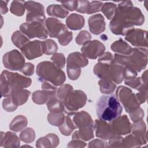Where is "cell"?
<instances>
[{
  "mask_svg": "<svg viewBox=\"0 0 148 148\" xmlns=\"http://www.w3.org/2000/svg\"><path fill=\"white\" fill-rule=\"evenodd\" d=\"M144 21L145 17L140 9L134 7L131 1H121L117 6L109 28L113 34L125 36L134 25H141Z\"/></svg>",
  "mask_w": 148,
  "mask_h": 148,
  "instance_id": "obj_1",
  "label": "cell"
},
{
  "mask_svg": "<svg viewBox=\"0 0 148 148\" xmlns=\"http://www.w3.org/2000/svg\"><path fill=\"white\" fill-rule=\"evenodd\" d=\"M122 110V106L114 94L102 95L96 103V112L98 118L107 122H110L119 117Z\"/></svg>",
  "mask_w": 148,
  "mask_h": 148,
  "instance_id": "obj_2",
  "label": "cell"
},
{
  "mask_svg": "<svg viewBox=\"0 0 148 148\" xmlns=\"http://www.w3.org/2000/svg\"><path fill=\"white\" fill-rule=\"evenodd\" d=\"M31 82L32 80L29 77L5 70L1 75V97H9L13 90L28 87L31 84Z\"/></svg>",
  "mask_w": 148,
  "mask_h": 148,
  "instance_id": "obj_3",
  "label": "cell"
},
{
  "mask_svg": "<svg viewBox=\"0 0 148 148\" xmlns=\"http://www.w3.org/2000/svg\"><path fill=\"white\" fill-rule=\"evenodd\" d=\"M36 75L39 80L47 82L55 86L62 85L66 80L64 72L50 61H43L36 66Z\"/></svg>",
  "mask_w": 148,
  "mask_h": 148,
  "instance_id": "obj_4",
  "label": "cell"
},
{
  "mask_svg": "<svg viewBox=\"0 0 148 148\" xmlns=\"http://www.w3.org/2000/svg\"><path fill=\"white\" fill-rule=\"evenodd\" d=\"M147 48L134 47L130 55H121L119 59V63L139 72L147 65Z\"/></svg>",
  "mask_w": 148,
  "mask_h": 148,
  "instance_id": "obj_5",
  "label": "cell"
},
{
  "mask_svg": "<svg viewBox=\"0 0 148 148\" xmlns=\"http://www.w3.org/2000/svg\"><path fill=\"white\" fill-rule=\"evenodd\" d=\"M66 62L68 76L71 80H75L77 79L80 75V68L88 65V61L82 53L74 52L68 55Z\"/></svg>",
  "mask_w": 148,
  "mask_h": 148,
  "instance_id": "obj_6",
  "label": "cell"
},
{
  "mask_svg": "<svg viewBox=\"0 0 148 148\" xmlns=\"http://www.w3.org/2000/svg\"><path fill=\"white\" fill-rule=\"evenodd\" d=\"M116 96L128 113L139 108L140 104L138 102L135 94L133 93L132 90L127 87L123 86L118 87L116 90Z\"/></svg>",
  "mask_w": 148,
  "mask_h": 148,
  "instance_id": "obj_7",
  "label": "cell"
},
{
  "mask_svg": "<svg viewBox=\"0 0 148 148\" xmlns=\"http://www.w3.org/2000/svg\"><path fill=\"white\" fill-rule=\"evenodd\" d=\"M87 101V95L82 90H72L68 97L62 102L64 112L66 114L75 112L83 107Z\"/></svg>",
  "mask_w": 148,
  "mask_h": 148,
  "instance_id": "obj_8",
  "label": "cell"
},
{
  "mask_svg": "<svg viewBox=\"0 0 148 148\" xmlns=\"http://www.w3.org/2000/svg\"><path fill=\"white\" fill-rule=\"evenodd\" d=\"M20 29L29 39L38 38L41 39H45L48 35L45 23L40 21L23 23L20 26Z\"/></svg>",
  "mask_w": 148,
  "mask_h": 148,
  "instance_id": "obj_9",
  "label": "cell"
},
{
  "mask_svg": "<svg viewBox=\"0 0 148 148\" xmlns=\"http://www.w3.org/2000/svg\"><path fill=\"white\" fill-rule=\"evenodd\" d=\"M4 66L12 71H20L25 65L23 54L17 50H12L5 53L2 58Z\"/></svg>",
  "mask_w": 148,
  "mask_h": 148,
  "instance_id": "obj_10",
  "label": "cell"
},
{
  "mask_svg": "<svg viewBox=\"0 0 148 148\" xmlns=\"http://www.w3.org/2000/svg\"><path fill=\"white\" fill-rule=\"evenodd\" d=\"M25 7L27 9V22L40 21L45 23V8L40 3L28 1L25 2Z\"/></svg>",
  "mask_w": 148,
  "mask_h": 148,
  "instance_id": "obj_11",
  "label": "cell"
},
{
  "mask_svg": "<svg viewBox=\"0 0 148 148\" xmlns=\"http://www.w3.org/2000/svg\"><path fill=\"white\" fill-rule=\"evenodd\" d=\"M147 31L132 28L125 35V39L136 47L147 48Z\"/></svg>",
  "mask_w": 148,
  "mask_h": 148,
  "instance_id": "obj_12",
  "label": "cell"
},
{
  "mask_svg": "<svg viewBox=\"0 0 148 148\" xmlns=\"http://www.w3.org/2000/svg\"><path fill=\"white\" fill-rule=\"evenodd\" d=\"M105 50V47L103 43L97 40L90 41L83 45L81 48L82 54L90 59H96L101 56Z\"/></svg>",
  "mask_w": 148,
  "mask_h": 148,
  "instance_id": "obj_13",
  "label": "cell"
},
{
  "mask_svg": "<svg viewBox=\"0 0 148 148\" xmlns=\"http://www.w3.org/2000/svg\"><path fill=\"white\" fill-rule=\"evenodd\" d=\"M113 133L116 135H124L131 131V124L127 115L119 116L109 122Z\"/></svg>",
  "mask_w": 148,
  "mask_h": 148,
  "instance_id": "obj_14",
  "label": "cell"
},
{
  "mask_svg": "<svg viewBox=\"0 0 148 148\" xmlns=\"http://www.w3.org/2000/svg\"><path fill=\"white\" fill-rule=\"evenodd\" d=\"M20 50L23 54L29 60L39 57L43 54L42 42L38 40L29 41Z\"/></svg>",
  "mask_w": 148,
  "mask_h": 148,
  "instance_id": "obj_15",
  "label": "cell"
},
{
  "mask_svg": "<svg viewBox=\"0 0 148 148\" xmlns=\"http://www.w3.org/2000/svg\"><path fill=\"white\" fill-rule=\"evenodd\" d=\"M45 25L48 34L51 38H58L64 32L68 31L66 26L60 20L54 17H49L46 19Z\"/></svg>",
  "mask_w": 148,
  "mask_h": 148,
  "instance_id": "obj_16",
  "label": "cell"
},
{
  "mask_svg": "<svg viewBox=\"0 0 148 148\" xmlns=\"http://www.w3.org/2000/svg\"><path fill=\"white\" fill-rule=\"evenodd\" d=\"M95 135L103 140H108L116 136L111 128L110 123L101 120H95L94 123Z\"/></svg>",
  "mask_w": 148,
  "mask_h": 148,
  "instance_id": "obj_17",
  "label": "cell"
},
{
  "mask_svg": "<svg viewBox=\"0 0 148 148\" xmlns=\"http://www.w3.org/2000/svg\"><path fill=\"white\" fill-rule=\"evenodd\" d=\"M67 114L70 116L76 128L94 125V122L90 115L85 111L72 112Z\"/></svg>",
  "mask_w": 148,
  "mask_h": 148,
  "instance_id": "obj_18",
  "label": "cell"
},
{
  "mask_svg": "<svg viewBox=\"0 0 148 148\" xmlns=\"http://www.w3.org/2000/svg\"><path fill=\"white\" fill-rule=\"evenodd\" d=\"M89 29L94 35H99L105 29V22L103 16L101 14H95L88 18Z\"/></svg>",
  "mask_w": 148,
  "mask_h": 148,
  "instance_id": "obj_19",
  "label": "cell"
},
{
  "mask_svg": "<svg viewBox=\"0 0 148 148\" xmlns=\"http://www.w3.org/2000/svg\"><path fill=\"white\" fill-rule=\"evenodd\" d=\"M1 146L3 147H17L20 146V142L18 137L13 132H1Z\"/></svg>",
  "mask_w": 148,
  "mask_h": 148,
  "instance_id": "obj_20",
  "label": "cell"
},
{
  "mask_svg": "<svg viewBox=\"0 0 148 148\" xmlns=\"http://www.w3.org/2000/svg\"><path fill=\"white\" fill-rule=\"evenodd\" d=\"M56 96H57V91L38 90L32 94V99L34 103L42 105L47 103L50 98Z\"/></svg>",
  "mask_w": 148,
  "mask_h": 148,
  "instance_id": "obj_21",
  "label": "cell"
},
{
  "mask_svg": "<svg viewBox=\"0 0 148 148\" xmlns=\"http://www.w3.org/2000/svg\"><path fill=\"white\" fill-rule=\"evenodd\" d=\"M124 66L112 62L109 66V75L112 81L114 83H121L123 79V71Z\"/></svg>",
  "mask_w": 148,
  "mask_h": 148,
  "instance_id": "obj_22",
  "label": "cell"
},
{
  "mask_svg": "<svg viewBox=\"0 0 148 148\" xmlns=\"http://www.w3.org/2000/svg\"><path fill=\"white\" fill-rule=\"evenodd\" d=\"M85 20L83 16L72 13L66 19V23L68 27L72 30H79L82 29L84 25Z\"/></svg>",
  "mask_w": 148,
  "mask_h": 148,
  "instance_id": "obj_23",
  "label": "cell"
},
{
  "mask_svg": "<svg viewBox=\"0 0 148 148\" xmlns=\"http://www.w3.org/2000/svg\"><path fill=\"white\" fill-rule=\"evenodd\" d=\"M146 130V124L142 120L134 123V124L131 125L132 134L139 138L142 145L145 144L147 142V133Z\"/></svg>",
  "mask_w": 148,
  "mask_h": 148,
  "instance_id": "obj_24",
  "label": "cell"
},
{
  "mask_svg": "<svg viewBox=\"0 0 148 148\" xmlns=\"http://www.w3.org/2000/svg\"><path fill=\"white\" fill-rule=\"evenodd\" d=\"M94 124L79 128L72 135V139H80L87 141L94 138Z\"/></svg>",
  "mask_w": 148,
  "mask_h": 148,
  "instance_id": "obj_25",
  "label": "cell"
},
{
  "mask_svg": "<svg viewBox=\"0 0 148 148\" xmlns=\"http://www.w3.org/2000/svg\"><path fill=\"white\" fill-rule=\"evenodd\" d=\"M59 143L58 137L54 134H49L44 137L40 138L36 142L38 147H55Z\"/></svg>",
  "mask_w": 148,
  "mask_h": 148,
  "instance_id": "obj_26",
  "label": "cell"
},
{
  "mask_svg": "<svg viewBox=\"0 0 148 148\" xmlns=\"http://www.w3.org/2000/svg\"><path fill=\"white\" fill-rule=\"evenodd\" d=\"M30 94V91L27 90L19 89L13 90L10 96L14 104L18 106L22 105L27 102Z\"/></svg>",
  "mask_w": 148,
  "mask_h": 148,
  "instance_id": "obj_27",
  "label": "cell"
},
{
  "mask_svg": "<svg viewBox=\"0 0 148 148\" xmlns=\"http://www.w3.org/2000/svg\"><path fill=\"white\" fill-rule=\"evenodd\" d=\"M110 48L117 54L123 55H130L132 51V48L122 39L114 42L112 44Z\"/></svg>",
  "mask_w": 148,
  "mask_h": 148,
  "instance_id": "obj_28",
  "label": "cell"
},
{
  "mask_svg": "<svg viewBox=\"0 0 148 148\" xmlns=\"http://www.w3.org/2000/svg\"><path fill=\"white\" fill-rule=\"evenodd\" d=\"M47 13L48 15L50 16L64 18L68 16L69 11L67 10L62 5L53 4L47 7Z\"/></svg>",
  "mask_w": 148,
  "mask_h": 148,
  "instance_id": "obj_29",
  "label": "cell"
},
{
  "mask_svg": "<svg viewBox=\"0 0 148 148\" xmlns=\"http://www.w3.org/2000/svg\"><path fill=\"white\" fill-rule=\"evenodd\" d=\"M110 65L105 63L98 62L94 66L93 72L94 74L101 79L111 80L109 75Z\"/></svg>",
  "mask_w": 148,
  "mask_h": 148,
  "instance_id": "obj_30",
  "label": "cell"
},
{
  "mask_svg": "<svg viewBox=\"0 0 148 148\" xmlns=\"http://www.w3.org/2000/svg\"><path fill=\"white\" fill-rule=\"evenodd\" d=\"M28 124V120L27 118L22 115H18L15 117L11 121L9 128L12 131L14 132L20 131L24 128Z\"/></svg>",
  "mask_w": 148,
  "mask_h": 148,
  "instance_id": "obj_31",
  "label": "cell"
},
{
  "mask_svg": "<svg viewBox=\"0 0 148 148\" xmlns=\"http://www.w3.org/2000/svg\"><path fill=\"white\" fill-rule=\"evenodd\" d=\"M11 39L13 43L19 49H21L29 42V39L21 31L18 30L16 31L12 34Z\"/></svg>",
  "mask_w": 148,
  "mask_h": 148,
  "instance_id": "obj_32",
  "label": "cell"
},
{
  "mask_svg": "<svg viewBox=\"0 0 148 148\" xmlns=\"http://www.w3.org/2000/svg\"><path fill=\"white\" fill-rule=\"evenodd\" d=\"M47 106L49 110L51 113L64 112V105L57 96L50 98L47 102Z\"/></svg>",
  "mask_w": 148,
  "mask_h": 148,
  "instance_id": "obj_33",
  "label": "cell"
},
{
  "mask_svg": "<svg viewBox=\"0 0 148 148\" xmlns=\"http://www.w3.org/2000/svg\"><path fill=\"white\" fill-rule=\"evenodd\" d=\"M75 129H76V128L73 123L71 118L69 115L67 114V116H66L65 117L63 124L59 126L60 131L62 133V135L65 136H69Z\"/></svg>",
  "mask_w": 148,
  "mask_h": 148,
  "instance_id": "obj_34",
  "label": "cell"
},
{
  "mask_svg": "<svg viewBox=\"0 0 148 148\" xmlns=\"http://www.w3.org/2000/svg\"><path fill=\"white\" fill-rule=\"evenodd\" d=\"M100 91L103 94H112L116 88L114 83L109 79H100L98 82Z\"/></svg>",
  "mask_w": 148,
  "mask_h": 148,
  "instance_id": "obj_35",
  "label": "cell"
},
{
  "mask_svg": "<svg viewBox=\"0 0 148 148\" xmlns=\"http://www.w3.org/2000/svg\"><path fill=\"white\" fill-rule=\"evenodd\" d=\"M142 145L141 140L137 136L131 134L123 139V147H138Z\"/></svg>",
  "mask_w": 148,
  "mask_h": 148,
  "instance_id": "obj_36",
  "label": "cell"
},
{
  "mask_svg": "<svg viewBox=\"0 0 148 148\" xmlns=\"http://www.w3.org/2000/svg\"><path fill=\"white\" fill-rule=\"evenodd\" d=\"M25 2L24 1H14L12 2L10 11L13 14L17 16H21L25 12Z\"/></svg>",
  "mask_w": 148,
  "mask_h": 148,
  "instance_id": "obj_37",
  "label": "cell"
},
{
  "mask_svg": "<svg viewBox=\"0 0 148 148\" xmlns=\"http://www.w3.org/2000/svg\"><path fill=\"white\" fill-rule=\"evenodd\" d=\"M65 115L63 112L51 113L50 112L47 116L48 121L50 124L54 126L61 125L65 120Z\"/></svg>",
  "mask_w": 148,
  "mask_h": 148,
  "instance_id": "obj_38",
  "label": "cell"
},
{
  "mask_svg": "<svg viewBox=\"0 0 148 148\" xmlns=\"http://www.w3.org/2000/svg\"><path fill=\"white\" fill-rule=\"evenodd\" d=\"M43 52L47 55L54 54L58 50L57 43L51 39H47L42 42Z\"/></svg>",
  "mask_w": 148,
  "mask_h": 148,
  "instance_id": "obj_39",
  "label": "cell"
},
{
  "mask_svg": "<svg viewBox=\"0 0 148 148\" xmlns=\"http://www.w3.org/2000/svg\"><path fill=\"white\" fill-rule=\"evenodd\" d=\"M117 5L113 2H105L103 4L101 10L109 20H112L115 14Z\"/></svg>",
  "mask_w": 148,
  "mask_h": 148,
  "instance_id": "obj_40",
  "label": "cell"
},
{
  "mask_svg": "<svg viewBox=\"0 0 148 148\" xmlns=\"http://www.w3.org/2000/svg\"><path fill=\"white\" fill-rule=\"evenodd\" d=\"M73 90V87L71 85L65 84H62L57 90V97L62 102L70 94Z\"/></svg>",
  "mask_w": 148,
  "mask_h": 148,
  "instance_id": "obj_41",
  "label": "cell"
},
{
  "mask_svg": "<svg viewBox=\"0 0 148 148\" xmlns=\"http://www.w3.org/2000/svg\"><path fill=\"white\" fill-rule=\"evenodd\" d=\"M35 138L34 130L31 128H27L20 134V139L25 143H31L33 142Z\"/></svg>",
  "mask_w": 148,
  "mask_h": 148,
  "instance_id": "obj_42",
  "label": "cell"
},
{
  "mask_svg": "<svg viewBox=\"0 0 148 148\" xmlns=\"http://www.w3.org/2000/svg\"><path fill=\"white\" fill-rule=\"evenodd\" d=\"M91 39V34L87 31H80L76 38V42L79 45H84L90 42Z\"/></svg>",
  "mask_w": 148,
  "mask_h": 148,
  "instance_id": "obj_43",
  "label": "cell"
},
{
  "mask_svg": "<svg viewBox=\"0 0 148 148\" xmlns=\"http://www.w3.org/2000/svg\"><path fill=\"white\" fill-rule=\"evenodd\" d=\"M51 60L59 68H63L65 64V58L62 53H56L50 58Z\"/></svg>",
  "mask_w": 148,
  "mask_h": 148,
  "instance_id": "obj_44",
  "label": "cell"
},
{
  "mask_svg": "<svg viewBox=\"0 0 148 148\" xmlns=\"http://www.w3.org/2000/svg\"><path fill=\"white\" fill-rule=\"evenodd\" d=\"M147 83L142 81L141 77H134L130 79H126L124 80V83L129 87L137 90L142 83Z\"/></svg>",
  "mask_w": 148,
  "mask_h": 148,
  "instance_id": "obj_45",
  "label": "cell"
},
{
  "mask_svg": "<svg viewBox=\"0 0 148 148\" xmlns=\"http://www.w3.org/2000/svg\"><path fill=\"white\" fill-rule=\"evenodd\" d=\"M72 39V32L68 30L64 32L58 38V42L62 46H66L68 45Z\"/></svg>",
  "mask_w": 148,
  "mask_h": 148,
  "instance_id": "obj_46",
  "label": "cell"
},
{
  "mask_svg": "<svg viewBox=\"0 0 148 148\" xmlns=\"http://www.w3.org/2000/svg\"><path fill=\"white\" fill-rule=\"evenodd\" d=\"M2 106L3 109L7 112H13L14 111L17 106H16L12 101V99L10 96L7 97L2 101Z\"/></svg>",
  "mask_w": 148,
  "mask_h": 148,
  "instance_id": "obj_47",
  "label": "cell"
},
{
  "mask_svg": "<svg viewBox=\"0 0 148 148\" xmlns=\"http://www.w3.org/2000/svg\"><path fill=\"white\" fill-rule=\"evenodd\" d=\"M131 120L134 122H137L142 120L144 116V112L142 108L140 107L134 111L129 113Z\"/></svg>",
  "mask_w": 148,
  "mask_h": 148,
  "instance_id": "obj_48",
  "label": "cell"
},
{
  "mask_svg": "<svg viewBox=\"0 0 148 148\" xmlns=\"http://www.w3.org/2000/svg\"><path fill=\"white\" fill-rule=\"evenodd\" d=\"M103 4V3L101 1H94L90 2L87 14H92V13H95L99 12L101 10V9Z\"/></svg>",
  "mask_w": 148,
  "mask_h": 148,
  "instance_id": "obj_49",
  "label": "cell"
},
{
  "mask_svg": "<svg viewBox=\"0 0 148 148\" xmlns=\"http://www.w3.org/2000/svg\"><path fill=\"white\" fill-rule=\"evenodd\" d=\"M123 138L119 135L112 137L109 140V147H123L122 140Z\"/></svg>",
  "mask_w": 148,
  "mask_h": 148,
  "instance_id": "obj_50",
  "label": "cell"
},
{
  "mask_svg": "<svg viewBox=\"0 0 148 148\" xmlns=\"http://www.w3.org/2000/svg\"><path fill=\"white\" fill-rule=\"evenodd\" d=\"M90 2L88 1H77V8L76 10L81 13H87Z\"/></svg>",
  "mask_w": 148,
  "mask_h": 148,
  "instance_id": "obj_51",
  "label": "cell"
},
{
  "mask_svg": "<svg viewBox=\"0 0 148 148\" xmlns=\"http://www.w3.org/2000/svg\"><path fill=\"white\" fill-rule=\"evenodd\" d=\"M113 60V56L109 52L103 53L99 58L98 62L110 64Z\"/></svg>",
  "mask_w": 148,
  "mask_h": 148,
  "instance_id": "obj_52",
  "label": "cell"
},
{
  "mask_svg": "<svg viewBox=\"0 0 148 148\" xmlns=\"http://www.w3.org/2000/svg\"><path fill=\"white\" fill-rule=\"evenodd\" d=\"M20 72L26 76H31L34 72V65L30 62H26Z\"/></svg>",
  "mask_w": 148,
  "mask_h": 148,
  "instance_id": "obj_53",
  "label": "cell"
},
{
  "mask_svg": "<svg viewBox=\"0 0 148 148\" xmlns=\"http://www.w3.org/2000/svg\"><path fill=\"white\" fill-rule=\"evenodd\" d=\"M62 5L67 10L69 11L76 10L77 8V1H61Z\"/></svg>",
  "mask_w": 148,
  "mask_h": 148,
  "instance_id": "obj_54",
  "label": "cell"
},
{
  "mask_svg": "<svg viewBox=\"0 0 148 148\" xmlns=\"http://www.w3.org/2000/svg\"><path fill=\"white\" fill-rule=\"evenodd\" d=\"M88 147H109L108 143L98 139H96L91 141L88 145Z\"/></svg>",
  "mask_w": 148,
  "mask_h": 148,
  "instance_id": "obj_55",
  "label": "cell"
},
{
  "mask_svg": "<svg viewBox=\"0 0 148 148\" xmlns=\"http://www.w3.org/2000/svg\"><path fill=\"white\" fill-rule=\"evenodd\" d=\"M86 146V143L80 139H73L68 145V147H83Z\"/></svg>",
  "mask_w": 148,
  "mask_h": 148,
  "instance_id": "obj_56",
  "label": "cell"
},
{
  "mask_svg": "<svg viewBox=\"0 0 148 148\" xmlns=\"http://www.w3.org/2000/svg\"><path fill=\"white\" fill-rule=\"evenodd\" d=\"M8 2V1H1V13L2 14H6L8 12L7 7V3Z\"/></svg>",
  "mask_w": 148,
  "mask_h": 148,
  "instance_id": "obj_57",
  "label": "cell"
}]
</instances>
